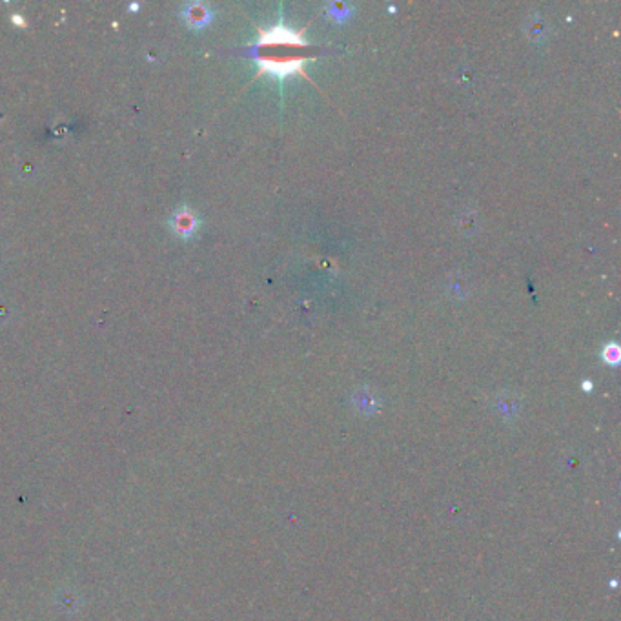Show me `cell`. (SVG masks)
Here are the masks:
<instances>
[{"instance_id":"1","label":"cell","mask_w":621,"mask_h":621,"mask_svg":"<svg viewBox=\"0 0 621 621\" xmlns=\"http://www.w3.org/2000/svg\"><path fill=\"white\" fill-rule=\"evenodd\" d=\"M310 48L297 31L286 26H277L268 31H261L259 41V62L263 70L277 73L279 77L290 75L303 68L308 59Z\"/></svg>"},{"instance_id":"2","label":"cell","mask_w":621,"mask_h":621,"mask_svg":"<svg viewBox=\"0 0 621 621\" xmlns=\"http://www.w3.org/2000/svg\"><path fill=\"white\" fill-rule=\"evenodd\" d=\"M525 33L534 42H543L551 33V24L540 13H532L525 22Z\"/></svg>"},{"instance_id":"3","label":"cell","mask_w":621,"mask_h":621,"mask_svg":"<svg viewBox=\"0 0 621 621\" xmlns=\"http://www.w3.org/2000/svg\"><path fill=\"white\" fill-rule=\"evenodd\" d=\"M354 403L361 412H374L375 410V397L370 394L368 390H359L354 395Z\"/></svg>"},{"instance_id":"4","label":"cell","mask_w":621,"mask_h":621,"mask_svg":"<svg viewBox=\"0 0 621 621\" xmlns=\"http://www.w3.org/2000/svg\"><path fill=\"white\" fill-rule=\"evenodd\" d=\"M326 10H328V15L332 19H337V21H343L346 19L350 13V6L344 4V2H332V4L326 6Z\"/></svg>"},{"instance_id":"5","label":"cell","mask_w":621,"mask_h":621,"mask_svg":"<svg viewBox=\"0 0 621 621\" xmlns=\"http://www.w3.org/2000/svg\"><path fill=\"white\" fill-rule=\"evenodd\" d=\"M603 359H605L609 364L620 363V346H618L616 343L607 344L605 350H603Z\"/></svg>"}]
</instances>
